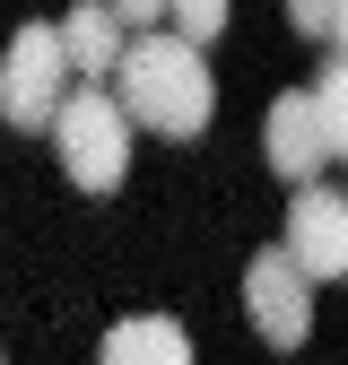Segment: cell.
<instances>
[{
	"label": "cell",
	"instance_id": "obj_1",
	"mask_svg": "<svg viewBox=\"0 0 348 365\" xmlns=\"http://www.w3.org/2000/svg\"><path fill=\"white\" fill-rule=\"evenodd\" d=\"M113 96L130 105V122H148L157 140H192V130L209 122V61H200V43L140 35L130 61H122V78H113Z\"/></svg>",
	"mask_w": 348,
	"mask_h": 365
},
{
	"label": "cell",
	"instance_id": "obj_2",
	"mask_svg": "<svg viewBox=\"0 0 348 365\" xmlns=\"http://www.w3.org/2000/svg\"><path fill=\"white\" fill-rule=\"evenodd\" d=\"M130 130L140 122H130V105L113 96V87L78 78L61 122H53V157H61V174L78 182V192H113V182L130 174Z\"/></svg>",
	"mask_w": 348,
	"mask_h": 365
},
{
	"label": "cell",
	"instance_id": "obj_3",
	"mask_svg": "<svg viewBox=\"0 0 348 365\" xmlns=\"http://www.w3.org/2000/svg\"><path fill=\"white\" fill-rule=\"evenodd\" d=\"M70 43H61V18L53 26H18L9 35V61H0V113L9 130H53L61 105H70Z\"/></svg>",
	"mask_w": 348,
	"mask_h": 365
},
{
	"label": "cell",
	"instance_id": "obj_4",
	"mask_svg": "<svg viewBox=\"0 0 348 365\" xmlns=\"http://www.w3.org/2000/svg\"><path fill=\"white\" fill-rule=\"evenodd\" d=\"M244 313H252V331L270 339V348H304V339H314V279L296 269L287 244L252 252V269H244Z\"/></svg>",
	"mask_w": 348,
	"mask_h": 365
},
{
	"label": "cell",
	"instance_id": "obj_5",
	"mask_svg": "<svg viewBox=\"0 0 348 365\" xmlns=\"http://www.w3.org/2000/svg\"><path fill=\"white\" fill-rule=\"evenodd\" d=\"M261 157H270V174L296 182V192L322 182V165H331L339 148H331V122H322V96H314V87L270 96V113H261Z\"/></svg>",
	"mask_w": 348,
	"mask_h": 365
},
{
	"label": "cell",
	"instance_id": "obj_6",
	"mask_svg": "<svg viewBox=\"0 0 348 365\" xmlns=\"http://www.w3.org/2000/svg\"><path fill=\"white\" fill-rule=\"evenodd\" d=\"M287 252L304 279H348V192H331V182H314V192L287 200Z\"/></svg>",
	"mask_w": 348,
	"mask_h": 365
},
{
	"label": "cell",
	"instance_id": "obj_7",
	"mask_svg": "<svg viewBox=\"0 0 348 365\" xmlns=\"http://www.w3.org/2000/svg\"><path fill=\"white\" fill-rule=\"evenodd\" d=\"M61 43H70V61H78V78H122V61H130V43H140V35H130L122 26V9H113V0H78V9L61 18Z\"/></svg>",
	"mask_w": 348,
	"mask_h": 365
},
{
	"label": "cell",
	"instance_id": "obj_8",
	"mask_svg": "<svg viewBox=\"0 0 348 365\" xmlns=\"http://www.w3.org/2000/svg\"><path fill=\"white\" fill-rule=\"evenodd\" d=\"M96 365H192V331L174 313H130V322L105 331Z\"/></svg>",
	"mask_w": 348,
	"mask_h": 365
},
{
	"label": "cell",
	"instance_id": "obj_9",
	"mask_svg": "<svg viewBox=\"0 0 348 365\" xmlns=\"http://www.w3.org/2000/svg\"><path fill=\"white\" fill-rule=\"evenodd\" d=\"M227 9H235V0H174V26H165V35H183V43L209 53V43L227 35Z\"/></svg>",
	"mask_w": 348,
	"mask_h": 365
},
{
	"label": "cell",
	"instance_id": "obj_10",
	"mask_svg": "<svg viewBox=\"0 0 348 365\" xmlns=\"http://www.w3.org/2000/svg\"><path fill=\"white\" fill-rule=\"evenodd\" d=\"M314 96H322V122H331V148L348 157V61H331V70L314 78Z\"/></svg>",
	"mask_w": 348,
	"mask_h": 365
},
{
	"label": "cell",
	"instance_id": "obj_11",
	"mask_svg": "<svg viewBox=\"0 0 348 365\" xmlns=\"http://www.w3.org/2000/svg\"><path fill=\"white\" fill-rule=\"evenodd\" d=\"M339 18H348V0H287V35H339Z\"/></svg>",
	"mask_w": 348,
	"mask_h": 365
},
{
	"label": "cell",
	"instance_id": "obj_12",
	"mask_svg": "<svg viewBox=\"0 0 348 365\" xmlns=\"http://www.w3.org/2000/svg\"><path fill=\"white\" fill-rule=\"evenodd\" d=\"M122 9V26L130 35H157V26H174V0H113Z\"/></svg>",
	"mask_w": 348,
	"mask_h": 365
},
{
	"label": "cell",
	"instance_id": "obj_13",
	"mask_svg": "<svg viewBox=\"0 0 348 365\" xmlns=\"http://www.w3.org/2000/svg\"><path fill=\"white\" fill-rule=\"evenodd\" d=\"M339 61H348V18H339Z\"/></svg>",
	"mask_w": 348,
	"mask_h": 365
}]
</instances>
